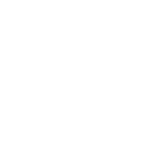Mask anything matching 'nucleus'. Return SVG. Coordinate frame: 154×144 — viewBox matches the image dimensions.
<instances>
[]
</instances>
